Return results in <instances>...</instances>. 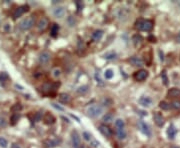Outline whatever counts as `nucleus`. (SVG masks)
I'll return each instance as SVG.
<instances>
[{"instance_id":"obj_4","label":"nucleus","mask_w":180,"mask_h":148,"mask_svg":"<svg viewBox=\"0 0 180 148\" xmlns=\"http://www.w3.org/2000/svg\"><path fill=\"white\" fill-rule=\"evenodd\" d=\"M29 10V6L28 5H22V6H19V7H17L15 10H14L13 12V18L14 19H17L18 17H20V16H22L23 14L25 13V12H27Z\"/></svg>"},{"instance_id":"obj_5","label":"nucleus","mask_w":180,"mask_h":148,"mask_svg":"<svg viewBox=\"0 0 180 148\" xmlns=\"http://www.w3.org/2000/svg\"><path fill=\"white\" fill-rule=\"evenodd\" d=\"M61 143V139L60 138H54V139H47V140L43 141V145L45 148H53L56 147Z\"/></svg>"},{"instance_id":"obj_31","label":"nucleus","mask_w":180,"mask_h":148,"mask_svg":"<svg viewBox=\"0 0 180 148\" xmlns=\"http://www.w3.org/2000/svg\"><path fill=\"white\" fill-rule=\"evenodd\" d=\"M142 25H143V19H138L135 22V28L138 30H142Z\"/></svg>"},{"instance_id":"obj_32","label":"nucleus","mask_w":180,"mask_h":148,"mask_svg":"<svg viewBox=\"0 0 180 148\" xmlns=\"http://www.w3.org/2000/svg\"><path fill=\"white\" fill-rule=\"evenodd\" d=\"M88 91V86H80V87L77 89V92L79 93V94H84V93H86Z\"/></svg>"},{"instance_id":"obj_47","label":"nucleus","mask_w":180,"mask_h":148,"mask_svg":"<svg viewBox=\"0 0 180 148\" xmlns=\"http://www.w3.org/2000/svg\"><path fill=\"white\" fill-rule=\"evenodd\" d=\"M159 54H160V60H164V57H163V53H161L160 50H159Z\"/></svg>"},{"instance_id":"obj_13","label":"nucleus","mask_w":180,"mask_h":148,"mask_svg":"<svg viewBox=\"0 0 180 148\" xmlns=\"http://www.w3.org/2000/svg\"><path fill=\"white\" fill-rule=\"evenodd\" d=\"M139 103L140 105L144 107H149L150 105L152 104V99L148 96H142L141 98L139 99Z\"/></svg>"},{"instance_id":"obj_16","label":"nucleus","mask_w":180,"mask_h":148,"mask_svg":"<svg viewBox=\"0 0 180 148\" xmlns=\"http://www.w3.org/2000/svg\"><path fill=\"white\" fill-rule=\"evenodd\" d=\"M153 28V22L151 20H143L142 30L143 31H151Z\"/></svg>"},{"instance_id":"obj_8","label":"nucleus","mask_w":180,"mask_h":148,"mask_svg":"<svg viewBox=\"0 0 180 148\" xmlns=\"http://www.w3.org/2000/svg\"><path fill=\"white\" fill-rule=\"evenodd\" d=\"M53 15L56 18H62L65 15V8L63 6H58L53 9Z\"/></svg>"},{"instance_id":"obj_19","label":"nucleus","mask_w":180,"mask_h":148,"mask_svg":"<svg viewBox=\"0 0 180 148\" xmlns=\"http://www.w3.org/2000/svg\"><path fill=\"white\" fill-rule=\"evenodd\" d=\"M58 99L62 103H68L70 101V96H69V94H67V93H60Z\"/></svg>"},{"instance_id":"obj_33","label":"nucleus","mask_w":180,"mask_h":148,"mask_svg":"<svg viewBox=\"0 0 180 148\" xmlns=\"http://www.w3.org/2000/svg\"><path fill=\"white\" fill-rule=\"evenodd\" d=\"M8 78H9V76H8V74L6 72L0 73V81L1 82H5L6 80H8Z\"/></svg>"},{"instance_id":"obj_12","label":"nucleus","mask_w":180,"mask_h":148,"mask_svg":"<svg viewBox=\"0 0 180 148\" xmlns=\"http://www.w3.org/2000/svg\"><path fill=\"white\" fill-rule=\"evenodd\" d=\"M99 131L101 132V134L105 137H110L112 135V132H111V130H110V128L108 127V126L104 125V124L99 126Z\"/></svg>"},{"instance_id":"obj_39","label":"nucleus","mask_w":180,"mask_h":148,"mask_svg":"<svg viewBox=\"0 0 180 148\" xmlns=\"http://www.w3.org/2000/svg\"><path fill=\"white\" fill-rule=\"evenodd\" d=\"M95 79L97 80V83L103 84V81H102L101 77H100V73H99V72H96V73H95Z\"/></svg>"},{"instance_id":"obj_25","label":"nucleus","mask_w":180,"mask_h":148,"mask_svg":"<svg viewBox=\"0 0 180 148\" xmlns=\"http://www.w3.org/2000/svg\"><path fill=\"white\" fill-rule=\"evenodd\" d=\"M115 126H116V128L117 129H120V128H124V126H125V123H124V121H123L122 119H117L116 121H115Z\"/></svg>"},{"instance_id":"obj_17","label":"nucleus","mask_w":180,"mask_h":148,"mask_svg":"<svg viewBox=\"0 0 180 148\" xmlns=\"http://www.w3.org/2000/svg\"><path fill=\"white\" fill-rule=\"evenodd\" d=\"M176 133H177L176 128L174 127V125L171 124V125L168 127V129H167V136H168V138L173 139L175 137V135H176Z\"/></svg>"},{"instance_id":"obj_6","label":"nucleus","mask_w":180,"mask_h":148,"mask_svg":"<svg viewBox=\"0 0 180 148\" xmlns=\"http://www.w3.org/2000/svg\"><path fill=\"white\" fill-rule=\"evenodd\" d=\"M71 141H72V145L74 148H79L80 147V137L77 131H72L71 133Z\"/></svg>"},{"instance_id":"obj_28","label":"nucleus","mask_w":180,"mask_h":148,"mask_svg":"<svg viewBox=\"0 0 180 148\" xmlns=\"http://www.w3.org/2000/svg\"><path fill=\"white\" fill-rule=\"evenodd\" d=\"M113 75H114V72H113L112 69H107V70H105V72H104V77H105L106 79H111L113 77Z\"/></svg>"},{"instance_id":"obj_27","label":"nucleus","mask_w":180,"mask_h":148,"mask_svg":"<svg viewBox=\"0 0 180 148\" xmlns=\"http://www.w3.org/2000/svg\"><path fill=\"white\" fill-rule=\"evenodd\" d=\"M20 115L18 113H14L13 115L11 116V118H10V121H11V124L12 125H15L16 122L18 121V119H19Z\"/></svg>"},{"instance_id":"obj_14","label":"nucleus","mask_w":180,"mask_h":148,"mask_svg":"<svg viewBox=\"0 0 180 148\" xmlns=\"http://www.w3.org/2000/svg\"><path fill=\"white\" fill-rule=\"evenodd\" d=\"M167 96L171 98H180V89L178 88H171L167 92Z\"/></svg>"},{"instance_id":"obj_46","label":"nucleus","mask_w":180,"mask_h":148,"mask_svg":"<svg viewBox=\"0 0 180 148\" xmlns=\"http://www.w3.org/2000/svg\"><path fill=\"white\" fill-rule=\"evenodd\" d=\"M11 148H20L19 144H17V143H13V144L11 145Z\"/></svg>"},{"instance_id":"obj_48","label":"nucleus","mask_w":180,"mask_h":148,"mask_svg":"<svg viewBox=\"0 0 180 148\" xmlns=\"http://www.w3.org/2000/svg\"><path fill=\"white\" fill-rule=\"evenodd\" d=\"M177 41H178L180 43V36H177Z\"/></svg>"},{"instance_id":"obj_40","label":"nucleus","mask_w":180,"mask_h":148,"mask_svg":"<svg viewBox=\"0 0 180 148\" xmlns=\"http://www.w3.org/2000/svg\"><path fill=\"white\" fill-rule=\"evenodd\" d=\"M41 117H42V114H41V112H37V113L35 114V117H34L35 121H40Z\"/></svg>"},{"instance_id":"obj_23","label":"nucleus","mask_w":180,"mask_h":148,"mask_svg":"<svg viewBox=\"0 0 180 148\" xmlns=\"http://www.w3.org/2000/svg\"><path fill=\"white\" fill-rule=\"evenodd\" d=\"M58 30H59V26L57 24H53L51 26V31H50V34H51L52 37H56L57 36Z\"/></svg>"},{"instance_id":"obj_45","label":"nucleus","mask_w":180,"mask_h":148,"mask_svg":"<svg viewBox=\"0 0 180 148\" xmlns=\"http://www.w3.org/2000/svg\"><path fill=\"white\" fill-rule=\"evenodd\" d=\"M148 39L150 40V42H156V38L154 37V36H152V35H151V36H149V38H148Z\"/></svg>"},{"instance_id":"obj_7","label":"nucleus","mask_w":180,"mask_h":148,"mask_svg":"<svg viewBox=\"0 0 180 148\" xmlns=\"http://www.w3.org/2000/svg\"><path fill=\"white\" fill-rule=\"evenodd\" d=\"M48 25H49V21H48V19L46 17H42L38 21V23H37V28H38L39 31H44L48 27Z\"/></svg>"},{"instance_id":"obj_3","label":"nucleus","mask_w":180,"mask_h":148,"mask_svg":"<svg viewBox=\"0 0 180 148\" xmlns=\"http://www.w3.org/2000/svg\"><path fill=\"white\" fill-rule=\"evenodd\" d=\"M133 77H134V79L136 81L142 82L148 77V71L145 70V69H140V70H138L137 72L134 73Z\"/></svg>"},{"instance_id":"obj_9","label":"nucleus","mask_w":180,"mask_h":148,"mask_svg":"<svg viewBox=\"0 0 180 148\" xmlns=\"http://www.w3.org/2000/svg\"><path fill=\"white\" fill-rule=\"evenodd\" d=\"M153 118L156 125L159 126V127L163 126V124H164V117L162 116V114L159 113V112H155L153 115Z\"/></svg>"},{"instance_id":"obj_50","label":"nucleus","mask_w":180,"mask_h":148,"mask_svg":"<svg viewBox=\"0 0 180 148\" xmlns=\"http://www.w3.org/2000/svg\"><path fill=\"white\" fill-rule=\"evenodd\" d=\"M178 36H180V32H179V34H178Z\"/></svg>"},{"instance_id":"obj_36","label":"nucleus","mask_w":180,"mask_h":148,"mask_svg":"<svg viewBox=\"0 0 180 148\" xmlns=\"http://www.w3.org/2000/svg\"><path fill=\"white\" fill-rule=\"evenodd\" d=\"M100 145V143H99V141H97V140H91L90 141V147H92V148H98V146Z\"/></svg>"},{"instance_id":"obj_42","label":"nucleus","mask_w":180,"mask_h":148,"mask_svg":"<svg viewBox=\"0 0 180 148\" xmlns=\"http://www.w3.org/2000/svg\"><path fill=\"white\" fill-rule=\"evenodd\" d=\"M52 106L54 107V108H56V109H58V110H60V111H64V108L63 107H61V106H59V105H57V104H55V103H52Z\"/></svg>"},{"instance_id":"obj_34","label":"nucleus","mask_w":180,"mask_h":148,"mask_svg":"<svg viewBox=\"0 0 180 148\" xmlns=\"http://www.w3.org/2000/svg\"><path fill=\"white\" fill-rule=\"evenodd\" d=\"M8 145V142L7 140H6L4 137H0V146H1L2 148H6Z\"/></svg>"},{"instance_id":"obj_26","label":"nucleus","mask_w":180,"mask_h":148,"mask_svg":"<svg viewBox=\"0 0 180 148\" xmlns=\"http://www.w3.org/2000/svg\"><path fill=\"white\" fill-rule=\"evenodd\" d=\"M159 107H160L162 110H168V109L170 108V104H168L166 101H161V102L159 103Z\"/></svg>"},{"instance_id":"obj_10","label":"nucleus","mask_w":180,"mask_h":148,"mask_svg":"<svg viewBox=\"0 0 180 148\" xmlns=\"http://www.w3.org/2000/svg\"><path fill=\"white\" fill-rule=\"evenodd\" d=\"M38 60L41 64H46V63L50 60V53L48 51H43L42 53H40V55H39Z\"/></svg>"},{"instance_id":"obj_1","label":"nucleus","mask_w":180,"mask_h":148,"mask_svg":"<svg viewBox=\"0 0 180 148\" xmlns=\"http://www.w3.org/2000/svg\"><path fill=\"white\" fill-rule=\"evenodd\" d=\"M102 110H103V109H102V107L100 106V105H91V106H89L88 108H87L86 113L89 117L95 118V117H98V116L102 113Z\"/></svg>"},{"instance_id":"obj_30","label":"nucleus","mask_w":180,"mask_h":148,"mask_svg":"<svg viewBox=\"0 0 180 148\" xmlns=\"http://www.w3.org/2000/svg\"><path fill=\"white\" fill-rule=\"evenodd\" d=\"M115 57H116V53L113 52V51L106 52V53L104 54V58L105 59H114Z\"/></svg>"},{"instance_id":"obj_24","label":"nucleus","mask_w":180,"mask_h":148,"mask_svg":"<svg viewBox=\"0 0 180 148\" xmlns=\"http://www.w3.org/2000/svg\"><path fill=\"white\" fill-rule=\"evenodd\" d=\"M102 120H103L105 123H110V122L113 121V114L112 113H106L105 115L103 116Z\"/></svg>"},{"instance_id":"obj_15","label":"nucleus","mask_w":180,"mask_h":148,"mask_svg":"<svg viewBox=\"0 0 180 148\" xmlns=\"http://www.w3.org/2000/svg\"><path fill=\"white\" fill-rule=\"evenodd\" d=\"M139 128H140V130H141L145 135H147V136H150L149 126H148L144 121H142V120H141V121H139Z\"/></svg>"},{"instance_id":"obj_18","label":"nucleus","mask_w":180,"mask_h":148,"mask_svg":"<svg viewBox=\"0 0 180 148\" xmlns=\"http://www.w3.org/2000/svg\"><path fill=\"white\" fill-rule=\"evenodd\" d=\"M103 36V31L102 30H95L92 34V39L94 41H99L100 39Z\"/></svg>"},{"instance_id":"obj_21","label":"nucleus","mask_w":180,"mask_h":148,"mask_svg":"<svg viewBox=\"0 0 180 148\" xmlns=\"http://www.w3.org/2000/svg\"><path fill=\"white\" fill-rule=\"evenodd\" d=\"M116 134H117V137H118L119 139H124L125 137H126V131H125L124 128H120V129H117L116 131Z\"/></svg>"},{"instance_id":"obj_29","label":"nucleus","mask_w":180,"mask_h":148,"mask_svg":"<svg viewBox=\"0 0 180 148\" xmlns=\"http://www.w3.org/2000/svg\"><path fill=\"white\" fill-rule=\"evenodd\" d=\"M170 107H172L175 110H180V101L179 100H175L172 101L170 104Z\"/></svg>"},{"instance_id":"obj_44","label":"nucleus","mask_w":180,"mask_h":148,"mask_svg":"<svg viewBox=\"0 0 180 148\" xmlns=\"http://www.w3.org/2000/svg\"><path fill=\"white\" fill-rule=\"evenodd\" d=\"M76 5H77V8H78V10H81V9H82V7H83V4L81 3V2L77 1V2H76Z\"/></svg>"},{"instance_id":"obj_49","label":"nucleus","mask_w":180,"mask_h":148,"mask_svg":"<svg viewBox=\"0 0 180 148\" xmlns=\"http://www.w3.org/2000/svg\"><path fill=\"white\" fill-rule=\"evenodd\" d=\"M172 148H178V147H172Z\"/></svg>"},{"instance_id":"obj_22","label":"nucleus","mask_w":180,"mask_h":148,"mask_svg":"<svg viewBox=\"0 0 180 148\" xmlns=\"http://www.w3.org/2000/svg\"><path fill=\"white\" fill-rule=\"evenodd\" d=\"M142 40H143V38H142V36L140 34H136L133 36L132 38V41H133V43L135 44L136 46L137 45H140L141 44V42H142Z\"/></svg>"},{"instance_id":"obj_20","label":"nucleus","mask_w":180,"mask_h":148,"mask_svg":"<svg viewBox=\"0 0 180 148\" xmlns=\"http://www.w3.org/2000/svg\"><path fill=\"white\" fill-rule=\"evenodd\" d=\"M55 121V118L53 117V115H51L50 113H46L44 116V122L46 124H53Z\"/></svg>"},{"instance_id":"obj_35","label":"nucleus","mask_w":180,"mask_h":148,"mask_svg":"<svg viewBox=\"0 0 180 148\" xmlns=\"http://www.w3.org/2000/svg\"><path fill=\"white\" fill-rule=\"evenodd\" d=\"M161 77H162L164 84H165V85H167V84H168V78H167L166 71H165V70H163V71H162V73H161Z\"/></svg>"},{"instance_id":"obj_38","label":"nucleus","mask_w":180,"mask_h":148,"mask_svg":"<svg viewBox=\"0 0 180 148\" xmlns=\"http://www.w3.org/2000/svg\"><path fill=\"white\" fill-rule=\"evenodd\" d=\"M82 136H83V138H84L86 141H90V140H91V134H90V133H88V132H83Z\"/></svg>"},{"instance_id":"obj_41","label":"nucleus","mask_w":180,"mask_h":148,"mask_svg":"<svg viewBox=\"0 0 180 148\" xmlns=\"http://www.w3.org/2000/svg\"><path fill=\"white\" fill-rule=\"evenodd\" d=\"M52 73H53L54 77H58V76L60 75V70L58 68H56V69H54V70L52 71Z\"/></svg>"},{"instance_id":"obj_37","label":"nucleus","mask_w":180,"mask_h":148,"mask_svg":"<svg viewBox=\"0 0 180 148\" xmlns=\"http://www.w3.org/2000/svg\"><path fill=\"white\" fill-rule=\"evenodd\" d=\"M12 111L16 112V113H18V111H20L22 109V106L20 104H15L14 106H12Z\"/></svg>"},{"instance_id":"obj_11","label":"nucleus","mask_w":180,"mask_h":148,"mask_svg":"<svg viewBox=\"0 0 180 148\" xmlns=\"http://www.w3.org/2000/svg\"><path fill=\"white\" fill-rule=\"evenodd\" d=\"M129 62H130L133 66H137V67H141V66H143V64H144L143 60H142L141 58H139V57H137V56L131 57V58L129 59Z\"/></svg>"},{"instance_id":"obj_2","label":"nucleus","mask_w":180,"mask_h":148,"mask_svg":"<svg viewBox=\"0 0 180 148\" xmlns=\"http://www.w3.org/2000/svg\"><path fill=\"white\" fill-rule=\"evenodd\" d=\"M33 25H34V18H33V16H28V17L21 20V22L19 23V27L21 30H29L30 28H32Z\"/></svg>"},{"instance_id":"obj_43","label":"nucleus","mask_w":180,"mask_h":148,"mask_svg":"<svg viewBox=\"0 0 180 148\" xmlns=\"http://www.w3.org/2000/svg\"><path fill=\"white\" fill-rule=\"evenodd\" d=\"M6 125V121L4 120V118L0 117V127H4Z\"/></svg>"}]
</instances>
